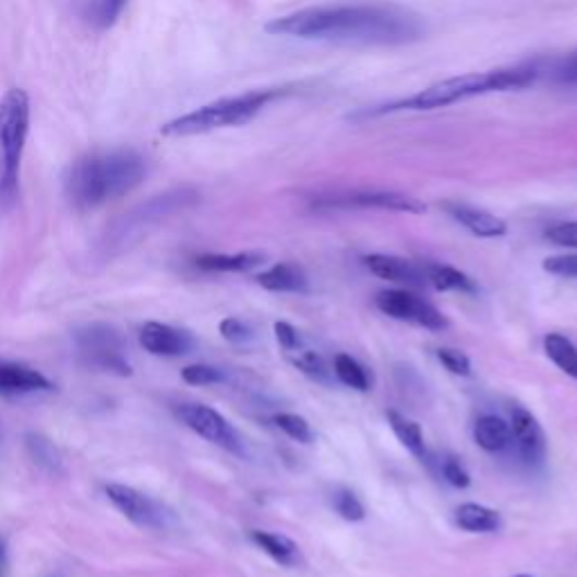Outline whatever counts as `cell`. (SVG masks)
Masks as SVG:
<instances>
[{"mask_svg": "<svg viewBox=\"0 0 577 577\" xmlns=\"http://www.w3.org/2000/svg\"><path fill=\"white\" fill-rule=\"evenodd\" d=\"M29 116V95L23 88H12L0 97V211H8L19 194Z\"/></svg>", "mask_w": 577, "mask_h": 577, "instance_id": "277c9868", "label": "cell"}, {"mask_svg": "<svg viewBox=\"0 0 577 577\" xmlns=\"http://www.w3.org/2000/svg\"><path fill=\"white\" fill-rule=\"evenodd\" d=\"M515 577H532V575H515Z\"/></svg>", "mask_w": 577, "mask_h": 577, "instance_id": "60d3db41", "label": "cell"}, {"mask_svg": "<svg viewBox=\"0 0 577 577\" xmlns=\"http://www.w3.org/2000/svg\"><path fill=\"white\" fill-rule=\"evenodd\" d=\"M25 449L29 460L37 465L41 471L50 473V477H59L63 473V458L57 449V445L52 443L50 437L41 435V433H27L25 435Z\"/></svg>", "mask_w": 577, "mask_h": 577, "instance_id": "603a6c76", "label": "cell"}, {"mask_svg": "<svg viewBox=\"0 0 577 577\" xmlns=\"http://www.w3.org/2000/svg\"><path fill=\"white\" fill-rule=\"evenodd\" d=\"M443 473H445V481H447L449 485L458 488V490H465V488L471 485L469 471H467L465 465H462L458 458H454V456H449V458L443 460Z\"/></svg>", "mask_w": 577, "mask_h": 577, "instance_id": "e575fe53", "label": "cell"}, {"mask_svg": "<svg viewBox=\"0 0 577 577\" xmlns=\"http://www.w3.org/2000/svg\"><path fill=\"white\" fill-rule=\"evenodd\" d=\"M557 77L566 84H577V48L562 61Z\"/></svg>", "mask_w": 577, "mask_h": 577, "instance_id": "74e56055", "label": "cell"}, {"mask_svg": "<svg viewBox=\"0 0 577 577\" xmlns=\"http://www.w3.org/2000/svg\"><path fill=\"white\" fill-rule=\"evenodd\" d=\"M145 175L147 163L139 152L95 149L68 169L65 196L77 211H93L139 188Z\"/></svg>", "mask_w": 577, "mask_h": 577, "instance_id": "7a4b0ae2", "label": "cell"}, {"mask_svg": "<svg viewBox=\"0 0 577 577\" xmlns=\"http://www.w3.org/2000/svg\"><path fill=\"white\" fill-rule=\"evenodd\" d=\"M80 359L99 372L118 377H131L133 368L124 354V338L118 329L105 323H93L75 332Z\"/></svg>", "mask_w": 577, "mask_h": 577, "instance_id": "8992f818", "label": "cell"}, {"mask_svg": "<svg viewBox=\"0 0 577 577\" xmlns=\"http://www.w3.org/2000/svg\"><path fill=\"white\" fill-rule=\"evenodd\" d=\"M332 505L336 515L350 521V524H359L365 519V507L361 505V501L357 498V494L348 488H338L334 494H332Z\"/></svg>", "mask_w": 577, "mask_h": 577, "instance_id": "83f0119b", "label": "cell"}, {"mask_svg": "<svg viewBox=\"0 0 577 577\" xmlns=\"http://www.w3.org/2000/svg\"><path fill=\"white\" fill-rule=\"evenodd\" d=\"M219 334L226 338L228 344H232V346H247V344L253 341V329H251V325L244 323L242 318H235V316L224 318L219 323Z\"/></svg>", "mask_w": 577, "mask_h": 577, "instance_id": "4dcf8cb0", "label": "cell"}, {"mask_svg": "<svg viewBox=\"0 0 577 577\" xmlns=\"http://www.w3.org/2000/svg\"><path fill=\"white\" fill-rule=\"evenodd\" d=\"M52 388V382L39 370L21 363H0V395L48 393Z\"/></svg>", "mask_w": 577, "mask_h": 577, "instance_id": "9a60e30c", "label": "cell"}, {"mask_svg": "<svg viewBox=\"0 0 577 577\" xmlns=\"http://www.w3.org/2000/svg\"><path fill=\"white\" fill-rule=\"evenodd\" d=\"M544 271L560 278H577V253L573 255H555L544 260Z\"/></svg>", "mask_w": 577, "mask_h": 577, "instance_id": "836d02e7", "label": "cell"}, {"mask_svg": "<svg viewBox=\"0 0 577 577\" xmlns=\"http://www.w3.org/2000/svg\"><path fill=\"white\" fill-rule=\"evenodd\" d=\"M424 276L426 285H431L437 291H462V293H479L477 283H473L469 276H465L462 271L447 266V264H426Z\"/></svg>", "mask_w": 577, "mask_h": 577, "instance_id": "cb8c5ba5", "label": "cell"}, {"mask_svg": "<svg viewBox=\"0 0 577 577\" xmlns=\"http://www.w3.org/2000/svg\"><path fill=\"white\" fill-rule=\"evenodd\" d=\"M546 240L557 247L577 249V221H564V224L551 226L546 230Z\"/></svg>", "mask_w": 577, "mask_h": 577, "instance_id": "d6a6232c", "label": "cell"}, {"mask_svg": "<svg viewBox=\"0 0 577 577\" xmlns=\"http://www.w3.org/2000/svg\"><path fill=\"white\" fill-rule=\"evenodd\" d=\"M105 492L116 510L124 515L133 526H139L143 530H165L175 521L172 510H167L163 503L139 492L135 488L111 483L107 485Z\"/></svg>", "mask_w": 577, "mask_h": 577, "instance_id": "30bf717a", "label": "cell"}, {"mask_svg": "<svg viewBox=\"0 0 577 577\" xmlns=\"http://www.w3.org/2000/svg\"><path fill=\"white\" fill-rule=\"evenodd\" d=\"M334 206L346 208H375V211H390V213H406V215H422L426 206L422 201L401 194V192H357L344 199H334Z\"/></svg>", "mask_w": 577, "mask_h": 577, "instance_id": "4fadbf2b", "label": "cell"}, {"mask_svg": "<svg viewBox=\"0 0 577 577\" xmlns=\"http://www.w3.org/2000/svg\"><path fill=\"white\" fill-rule=\"evenodd\" d=\"M454 524L465 532H498L503 528L501 515L479 503H462L456 507Z\"/></svg>", "mask_w": 577, "mask_h": 577, "instance_id": "44dd1931", "label": "cell"}, {"mask_svg": "<svg viewBox=\"0 0 577 577\" xmlns=\"http://www.w3.org/2000/svg\"><path fill=\"white\" fill-rule=\"evenodd\" d=\"M445 211L471 235L485 237V240H494V237H503L507 232V224L501 217L481 208L467 206V203H445Z\"/></svg>", "mask_w": 577, "mask_h": 577, "instance_id": "2e32d148", "label": "cell"}, {"mask_svg": "<svg viewBox=\"0 0 577 577\" xmlns=\"http://www.w3.org/2000/svg\"><path fill=\"white\" fill-rule=\"evenodd\" d=\"M177 418L194 431L199 437L208 440V443L235 454V456H247V447L242 435L237 429L215 409L206 404H181L177 409Z\"/></svg>", "mask_w": 577, "mask_h": 577, "instance_id": "ba28073f", "label": "cell"}, {"mask_svg": "<svg viewBox=\"0 0 577 577\" xmlns=\"http://www.w3.org/2000/svg\"><path fill=\"white\" fill-rule=\"evenodd\" d=\"M510 429H513V445H517L519 456L528 465H541L546 458V435L537 418L524 409V406H515L510 416Z\"/></svg>", "mask_w": 577, "mask_h": 577, "instance_id": "8fae6325", "label": "cell"}, {"mask_svg": "<svg viewBox=\"0 0 577 577\" xmlns=\"http://www.w3.org/2000/svg\"><path fill=\"white\" fill-rule=\"evenodd\" d=\"M386 420H388V426L393 429L395 437L406 449H409L420 462H431V454H429L426 443H424V433H422V426L418 422L409 420L397 411H388Z\"/></svg>", "mask_w": 577, "mask_h": 577, "instance_id": "7402d4cb", "label": "cell"}, {"mask_svg": "<svg viewBox=\"0 0 577 577\" xmlns=\"http://www.w3.org/2000/svg\"><path fill=\"white\" fill-rule=\"evenodd\" d=\"M251 541L262 553H266L271 560L287 568L302 564L300 549L285 534L268 532V530H251Z\"/></svg>", "mask_w": 577, "mask_h": 577, "instance_id": "ffe728a7", "label": "cell"}, {"mask_svg": "<svg viewBox=\"0 0 577 577\" xmlns=\"http://www.w3.org/2000/svg\"><path fill=\"white\" fill-rule=\"evenodd\" d=\"M274 97L276 91H251L244 95L224 97L181 118L169 120L160 127V133L167 135V139H188V135H203L228 127H240L251 122Z\"/></svg>", "mask_w": 577, "mask_h": 577, "instance_id": "5b68a950", "label": "cell"}, {"mask_svg": "<svg viewBox=\"0 0 577 577\" xmlns=\"http://www.w3.org/2000/svg\"><path fill=\"white\" fill-rule=\"evenodd\" d=\"M181 377L190 386H215V384H224L228 380L221 368H215L208 363H194V365L183 368Z\"/></svg>", "mask_w": 577, "mask_h": 577, "instance_id": "f546056e", "label": "cell"}, {"mask_svg": "<svg viewBox=\"0 0 577 577\" xmlns=\"http://www.w3.org/2000/svg\"><path fill=\"white\" fill-rule=\"evenodd\" d=\"M141 346L154 357H183L192 352L194 338L185 329L152 321L141 329Z\"/></svg>", "mask_w": 577, "mask_h": 577, "instance_id": "7c38bea8", "label": "cell"}, {"mask_svg": "<svg viewBox=\"0 0 577 577\" xmlns=\"http://www.w3.org/2000/svg\"><path fill=\"white\" fill-rule=\"evenodd\" d=\"M473 440L488 454H501L513 447V429L496 416H481L473 422Z\"/></svg>", "mask_w": 577, "mask_h": 577, "instance_id": "d6986e66", "label": "cell"}, {"mask_svg": "<svg viewBox=\"0 0 577 577\" xmlns=\"http://www.w3.org/2000/svg\"><path fill=\"white\" fill-rule=\"evenodd\" d=\"M266 32L334 44L399 46L420 39L422 25L409 12L390 5H334L280 16L266 25Z\"/></svg>", "mask_w": 577, "mask_h": 577, "instance_id": "6da1fadb", "label": "cell"}, {"mask_svg": "<svg viewBox=\"0 0 577 577\" xmlns=\"http://www.w3.org/2000/svg\"><path fill=\"white\" fill-rule=\"evenodd\" d=\"M546 357L568 377L577 380V348L562 334H546L544 338Z\"/></svg>", "mask_w": 577, "mask_h": 577, "instance_id": "4316f807", "label": "cell"}, {"mask_svg": "<svg viewBox=\"0 0 577 577\" xmlns=\"http://www.w3.org/2000/svg\"><path fill=\"white\" fill-rule=\"evenodd\" d=\"M435 357H437L440 363H443L452 372V375H458V377H469L471 375V361H469V357L465 352L454 350V348H440L435 352Z\"/></svg>", "mask_w": 577, "mask_h": 577, "instance_id": "1f68e13d", "label": "cell"}, {"mask_svg": "<svg viewBox=\"0 0 577 577\" xmlns=\"http://www.w3.org/2000/svg\"><path fill=\"white\" fill-rule=\"evenodd\" d=\"M8 575V549H5V541L0 539V577Z\"/></svg>", "mask_w": 577, "mask_h": 577, "instance_id": "f35d334b", "label": "cell"}, {"mask_svg": "<svg viewBox=\"0 0 577 577\" xmlns=\"http://www.w3.org/2000/svg\"><path fill=\"white\" fill-rule=\"evenodd\" d=\"M363 262L370 268V274H375L382 280H390V283L416 287V289L426 285L424 268L413 264V262H409V260L375 253V255H368Z\"/></svg>", "mask_w": 577, "mask_h": 577, "instance_id": "5bb4252c", "label": "cell"}, {"mask_svg": "<svg viewBox=\"0 0 577 577\" xmlns=\"http://www.w3.org/2000/svg\"><path fill=\"white\" fill-rule=\"evenodd\" d=\"M264 262V255L257 251H247V253H235V255H224V253H203L194 260L196 268L208 271V274H247V271L260 266Z\"/></svg>", "mask_w": 577, "mask_h": 577, "instance_id": "ac0fdd59", "label": "cell"}, {"mask_svg": "<svg viewBox=\"0 0 577 577\" xmlns=\"http://www.w3.org/2000/svg\"><path fill=\"white\" fill-rule=\"evenodd\" d=\"M274 422L283 433H287L291 440H296V443L300 445H312L314 443V431L310 426V422L296 416V413H278L274 416Z\"/></svg>", "mask_w": 577, "mask_h": 577, "instance_id": "f1b7e54d", "label": "cell"}, {"mask_svg": "<svg viewBox=\"0 0 577 577\" xmlns=\"http://www.w3.org/2000/svg\"><path fill=\"white\" fill-rule=\"evenodd\" d=\"M127 3H129V0H101V5H99V23L105 25V27L113 25L120 19V14L127 8Z\"/></svg>", "mask_w": 577, "mask_h": 577, "instance_id": "8d00e7d4", "label": "cell"}, {"mask_svg": "<svg viewBox=\"0 0 577 577\" xmlns=\"http://www.w3.org/2000/svg\"><path fill=\"white\" fill-rule=\"evenodd\" d=\"M196 194L190 190H175V192H167L160 196L149 199L143 206H139L135 211H131L129 215H124L113 230L107 235V247L109 249H124L129 247L131 240H139V237L152 228L154 224L163 221L165 217L175 215L183 208H188L190 203H194Z\"/></svg>", "mask_w": 577, "mask_h": 577, "instance_id": "52a82bcc", "label": "cell"}, {"mask_svg": "<svg viewBox=\"0 0 577 577\" xmlns=\"http://www.w3.org/2000/svg\"><path fill=\"white\" fill-rule=\"evenodd\" d=\"M50 577H63V575H61V573H55V575H50Z\"/></svg>", "mask_w": 577, "mask_h": 577, "instance_id": "ab89813d", "label": "cell"}, {"mask_svg": "<svg viewBox=\"0 0 577 577\" xmlns=\"http://www.w3.org/2000/svg\"><path fill=\"white\" fill-rule=\"evenodd\" d=\"M255 280L262 289L274 291V293H308L310 291L308 274H304L298 264H289V262H280L276 266L262 271Z\"/></svg>", "mask_w": 577, "mask_h": 577, "instance_id": "e0dca14e", "label": "cell"}, {"mask_svg": "<svg viewBox=\"0 0 577 577\" xmlns=\"http://www.w3.org/2000/svg\"><path fill=\"white\" fill-rule=\"evenodd\" d=\"M332 370H334V377L352 390L368 393L372 386V377L368 375V370L350 354H336Z\"/></svg>", "mask_w": 577, "mask_h": 577, "instance_id": "484cf974", "label": "cell"}, {"mask_svg": "<svg viewBox=\"0 0 577 577\" xmlns=\"http://www.w3.org/2000/svg\"><path fill=\"white\" fill-rule=\"evenodd\" d=\"M285 354L308 377H312V380H316L321 384H332L334 382V370H329L325 359L318 352L310 350L304 344H300L298 348H293V350H289Z\"/></svg>", "mask_w": 577, "mask_h": 577, "instance_id": "d4e9b609", "label": "cell"}, {"mask_svg": "<svg viewBox=\"0 0 577 577\" xmlns=\"http://www.w3.org/2000/svg\"><path fill=\"white\" fill-rule=\"evenodd\" d=\"M274 332H276L278 344H280V348H283L285 352H289V350H293V348H298V346L302 344L300 334H298L289 323H285V321H278V323L274 325Z\"/></svg>", "mask_w": 577, "mask_h": 577, "instance_id": "d590c367", "label": "cell"}, {"mask_svg": "<svg viewBox=\"0 0 577 577\" xmlns=\"http://www.w3.org/2000/svg\"><path fill=\"white\" fill-rule=\"evenodd\" d=\"M537 71L532 65H515V68H498V71L488 73H469L452 80L437 82L413 97L397 101V105L386 107L384 111H431L443 109L456 101L479 97L488 93H503V91H519L534 82Z\"/></svg>", "mask_w": 577, "mask_h": 577, "instance_id": "3957f363", "label": "cell"}, {"mask_svg": "<svg viewBox=\"0 0 577 577\" xmlns=\"http://www.w3.org/2000/svg\"><path fill=\"white\" fill-rule=\"evenodd\" d=\"M375 304L382 314L401 323L424 327L429 332H443L449 327V321L435 304L406 289H384L375 296Z\"/></svg>", "mask_w": 577, "mask_h": 577, "instance_id": "9c48e42d", "label": "cell"}]
</instances>
